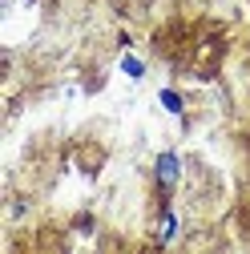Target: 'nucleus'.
Wrapping results in <instances>:
<instances>
[{"instance_id": "nucleus-1", "label": "nucleus", "mask_w": 250, "mask_h": 254, "mask_svg": "<svg viewBox=\"0 0 250 254\" xmlns=\"http://www.w3.org/2000/svg\"><path fill=\"white\" fill-rule=\"evenodd\" d=\"M153 170H158V182L162 186H174L178 178H182V162H178V153H158V162H153Z\"/></svg>"}, {"instance_id": "nucleus-3", "label": "nucleus", "mask_w": 250, "mask_h": 254, "mask_svg": "<svg viewBox=\"0 0 250 254\" xmlns=\"http://www.w3.org/2000/svg\"><path fill=\"white\" fill-rule=\"evenodd\" d=\"M174 234H178V214H174V210H166V214H162V234H158V238L170 246V242H174Z\"/></svg>"}, {"instance_id": "nucleus-4", "label": "nucleus", "mask_w": 250, "mask_h": 254, "mask_svg": "<svg viewBox=\"0 0 250 254\" xmlns=\"http://www.w3.org/2000/svg\"><path fill=\"white\" fill-rule=\"evenodd\" d=\"M121 73H125V77H133V81H141V77H145V65H141L137 57L125 53V57H121Z\"/></svg>"}, {"instance_id": "nucleus-2", "label": "nucleus", "mask_w": 250, "mask_h": 254, "mask_svg": "<svg viewBox=\"0 0 250 254\" xmlns=\"http://www.w3.org/2000/svg\"><path fill=\"white\" fill-rule=\"evenodd\" d=\"M158 101H162V105H166L174 117H182V113H186V101H182V93H174V89H162V93H158Z\"/></svg>"}]
</instances>
